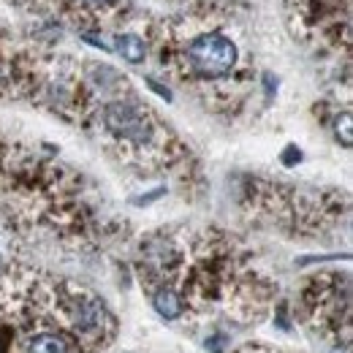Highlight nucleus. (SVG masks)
<instances>
[{"label":"nucleus","mask_w":353,"mask_h":353,"mask_svg":"<svg viewBox=\"0 0 353 353\" xmlns=\"http://www.w3.org/2000/svg\"><path fill=\"white\" fill-rule=\"evenodd\" d=\"M188 60L201 77H225L236 63V46L221 33H204L190 41Z\"/></svg>","instance_id":"f257e3e1"},{"label":"nucleus","mask_w":353,"mask_h":353,"mask_svg":"<svg viewBox=\"0 0 353 353\" xmlns=\"http://www.w3.org/2000/svg\"><path fill=\"white\" fill-rule=\"evenodd\" d=\"M103 123L114 136H123L136 144H144L152 136V125H150L147 114L141 109H136L133 103H109L103 109Z\"/></svg>","instance_id":"f03ea898"},{"label":"nucleus","mask_w":353,"mask_h":353,"mask_svg":"<svg viewBox=\"0 0 353 353\" xmlns=\"http://www.w3.org/2000/svg\"><path fill=\"white\" fill-rule=\"evenodd\" d=\"M114 49L123 54V60H128V63H141L144 60V54H147V46L144 41L136 36V33H123V36H117L114 39Z\"/></svg>","instance_id":"7ed1b4c3"},{"label":"nucleus","mask_w":353,"mask_h":353,"mask_svg":"<svg viewBox=\"0 0 353 353\" xmlns=\"http://www.w3.org/2000/svg\"><path fill=\"white\" fill-rule=\"evenodd\" d=\"M152 305L158 310V315H163L166 321H174V318L182 315V299L176 296L172 288H161V291L155 294Z\"/></svg>","instance_id":"20e7f679"},{"label":"nucleus","mask_w":353,"mask_h":353,"mask_svg":"<svg viewBox=\"0 0 353 353\" xmlns=\"http://www.w3.org/2000/svg\"><path fill=\"white\" fill-rule=\"evenodd\" d=\"M28 353H68V345L57 334H39L30 340Z\"/></svg>","instance_id":"39448f33"},{"label":"nucleus","mask_w":353,"mask_h":353,"mask_svg":"<svg viewBox=\"0 0 353 353\" xmlns=\"http://www.w3.org/2000/svg\"><path fill=\"white\" fill-rule=\"evenodd\" d=\"M103 321V310L98 302H85L77 312V326L79 329H98Z\"/></svg>","instance_id":"423d86ee"},{"label":"nucleus","mask_w":353,"mask_h":353,"mask_svg":"<svg viewBox=\"0 0 353 353\" xmlns=\"http://www.w3.org/2000/svg\"><path fill=\"white\" fill-rule=\"evenodd\" d=\"M343 131V144L348 147L351 144V117L348 114H343L340 120H337V133Z\"/></svg>","instance_id":"0eeeda50"},{"label":"nucleus","mask_w":353,"mask_h":353,"mask_svg":"<svg viewBox=\"0 0 353 353\" xmlns=\"http://www.w3.org/2000/svg\"><path fill=\"white\" fill-rule=\"evenodd\" d=\"M0 272H3V259H0Z\"/></svg>","instance_id":"6e6552de"}]
</instances>
